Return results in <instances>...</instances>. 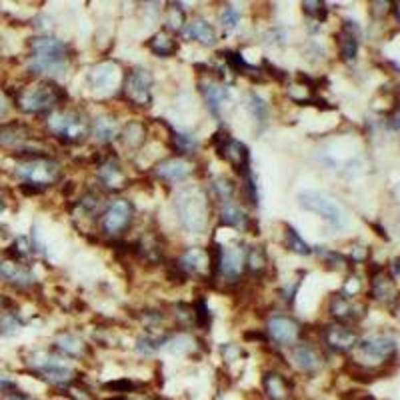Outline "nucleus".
<instances>
[{
    "label": "nucleus",
    "instance_id": "obj_1",
    "mask_svg": "<svg viewBox=\"0 0 400 400\" xmlns=\"http://www.w3.org/2000/svg\"><path fill=\"white\" fill-rule=\"evenodd\" d=\"M71 64V46L48 34L30 38V57L27 66L30 75L62 76Z\"/></svg>",
    "mask_w": 400,
    "mask_h": 400
},
{
    "label": "nucleus",
    "instance_id": "obj_2",
    "mask_svg": "<svg viewBox=\"0 0 400 400\" xmlns=\"http://www.w3.org/2000/svg\"><path fill=\"white\" fill-rule=\"evenodd\" d=\"M64 101H66V92L54 80H48V78L22 87L15 96L16 108L27 114H50Z\"/></svg>",
    "mask_w": 400,
    "mask_h": 400
},
{
    "label": "nucleus",
    "instance_id": "obj_3",
    "mask_svg": "<svg viewBox=\"0 0 400 400\" xmlns=\"http://www.w3.org/2000/svg\"><path fill=\"white\" fill-rule=\"evenodd\" d=\"M175 208L182 224L191 232L200 235L207 230L208 221H210V205H208L207 193L202 188H196V186L182 188L175 198Z\"/></svg>",
    "mask_w": 400,
    "mask_h": 400
},
{
    "label": "nucleus",
    "instance_id": "obj_4",
    "mask_svg": "<svg viewBox=\"0 0 400 400\" xmlns=\"http://www.w3.org/2000/svg\"><path fill=\"white\" fill-rule=\"evenodd\" d=\"M46 128L68 145H80L89 138L92 120L82 110H54L46 119Z\"/></svg>",
    "mask_w": 400,
    "mask_h": 400
},
{
    "label": "nucleus",
    "instance_id": "obj_5",
    "mask_svg": "<svg viewBox=\"0 0 400 400\" xmlns=\"http://www.w3.org/2000/svg\"><path fill=\"white\" fill-rule=\"evenodd\" d=\"M60 170L59 161L48 156H29L15 166V175L22 180V184H34L40 188L54 184L60 178Z\"/></svg>",
    "mask_w": 400,
    "mask_h": 400
},
{
    "label": "nucleus",
    "instance_id": "obj_6",
    "mask_svg": "<svg viewBox=\"0 0 400 400\" xmlns=\"http://www.w3.org/2000/svg\"><path fill=\"white\" fill-rule=\"evenodd\" d=\"M29 362L32 364L34 372L43 380L50 383V385L66 388V386H71L76 380L75 371L71 366H66L59 356L50 355V353H40L38 350V353H34V355L30 356Z\"/></svg>",
    "mask_w": 400,
    "mask_h": 400
},
{
    "label": "nucleus",
    "instance_id": "obj_7",
    "mask_svg": "<svg viewBox=\"0 0 400 400\" xmlns=\"http://www.w3.org/2000/svg\"><path fill=\"white\" fill-rule=\"evenodd\" d=\"M214 149L216 154L230 164L240 178L251 175V150L246 149V145H242L240 140L228 136L223 131L214 134Z\"/></svg>",
    "mask_w": 400,
    "mask_h": 400
},
{
    "label": "nucleus",
    "instance_id": "obj_8",
    "mask_svg": "<svg viewBox=\"0 0 400 400\" xmlns=\"http://www.w3.org/2000/svg\"><path fill=\"white\" fill-rule=\"evenodd\" d=\"M297 200L300 208H304L309 212H316L318 216H323L326 223H330L334 228L344 226V212L336 205V200H332L328 194L320 193V191H302L297 196Z\"/></svg>",
    "mask_w": 400,
    "mask_h": 400
},
{
    "label": "nucleus",
    "instance_id": "obj_9",
    "mask_svg": "<svg viewBox=\"0 0 400 400\" xmlns=\"http://www.w3.org/2000/svg\"><path fill=\"white\" fill-rule=\"evenodd\" d=\"M154 76L147 68L136 66L122 76V96L134 106H149L152 103Z\"/></svg>",
    "mask_w": 400,
    "mask_h": 400
},
{
    "label": "nucleus",
    "instance_id": "obj_10",
    "mask_svg": "<svg viewBox=\"0 0 400 400\" xmlns=\"http://www.w3.org/2000/svg\"><path fill=\"white\" fill-rule=\"evenodd\" d=\"M134 221V205L126 198L112 200L103 212V230L108 237H119Z\"/></svg>",
    "mask_w": 400,
    "mask_h": 400
},
{
    "label": "nucleus",
    "instance_id": "obj_11",
    "mask_svg": "<svg viewBox=\"0 0 400 400\" xmlns=\"http://www.w3.org/2000/svg\"><path fill=\"white\" fill-rule=\"evenodd\" d=\"M300 323L288 314H274L267 320V334L279 346H295L300 339Z\"/></svg>",
    "mask_w": 400,
    "mask_h": 400
},
{
    "label": "nucleus",
    "instance_id": "obj_12",
    "mask_svg": "<svg viewBox=\"0 0 400 400\" xmlns=\"http://www.w3.org/2000/svg\"><path fill=\"white\" fill-rule=\"evenodd\" d=\"M198 90L207 103L208 110L216 117V119H223L224 108L230 104V92L224 87L221 80L216 78H205L198 82Z\"/></svg>",
    "mask_w": 400,
    "mask_h": 400
},
{
    "label": "nucleus",
    "instance_id": "obj_13",
    "mask_svg": "<svg viewBox=\"0 0 400 400\" xmlns=\"http://www.w3.org/2000/svg\"><path fill=\"white\" fill-rule=\"evenodd\" d=\"M152 175L166 182H184L194 175V163L188 158H164L152 166Z\"/></svg>",
    "mask_w": 400,
    "mask_h": 400
},
{
    "label": "nucleus",
    "instance_id": "obj_14",
    "mask_svg": "<svg viewBox=\"0 0 400 400\" xmlns=\"http://www.w3.org/2000/svg\"><path fill=\"white\" fill-rule=\"evenodd\" d=\"M326 346L334 353H348L358 344V334L348 325L342 323H332L325 328L323 332Z\"/></svg>",
    "mask_w": 400,
    "mask_h": 400
},
{
    "label": "nucleus",
    "instance_id": "obj_15",
    "mask_svg": "<svg viewBox=\"0 0 400 400\" xmlns=\"http://www.w3.org/2000/svg\"><path fill=\"white\" fill-rule=\"evenodd\" d=\"M0 279L15 288H20V290H27L36 282V276H34V272L29 265L10 260V258L0 260Z\"/></svg>",
    "mask_w": 400,
    "mask_h": 400
},
{
    "label": "nucleus",
    "instance_id": "obj_16",
    "mask_svg": "<svg viewBox=\"0 0 400 400\" xmlns=\"http://www.w3.org/2000/svg\"><path fill=\"white\" fill-rule=\"evenodd\" d=\"M120 71L119 66L112 60L101 62L96 66H92L89 71V84L98 92H110L117 89V84L120 82Z\"/></svg>",
    "mask_w": 400,
    "mask_h": 400
},
{
    "label": "nucleus",
    "instance_id": "obj_17",
    "mask_svg": "<svg viewBox=\"0 0 400 400\" xmlns=\"http://www.w3.org/2000/svg\"><path fill=\"white\" fill-rule=\"evenodd\" d=\"M98 180L106 191L117 193L120 188L126 186V175H124V166L120 164L117 156H108L101 166H98Z\"/></svg>",
    "mask_w": 400,
    "mask_h": 400
},
{
    "label": "nucleus",
    "instance_id": "obj_18",
    "mask_svg": "<svg viewBox=\"0 0 400 400\" xmlns=\"http://www.w3.org/2000/svg\"><path fill=\"white\" fill-rule=\"evenodd\" d=\"M358 348L362 355L369 356L372 360H386L397 353V342L385 334H374V336L358 342Z\"/></svg>",
    "mask_w": 400,
    "mask_h": 400
},
{
    "label": "nucleus",
    "instance_id": "obj_19",
    "mask_svg": "<svg viewBox=\"0 0 400 400\" xmlns=\"http://www.w3.org/2000/svg\"><path fill=\"white\" fill-rule=\"evenodd\" d=\"M292 360H295L298 371L306 372V374L318 372L323 369V364H325L320 353H318L312 344H309V342H298V344H295V348H292Z\"/></svg>",
    "mask_w": 400,
    "mask_h": 400
},
{
    "label": "nucleus",
    "instance_id": "obj_20",
    "mask_svg": "<svg viewBox=\"0 0 400 400\" xmlns=\"http://www.w3.org/2000/svg\"><path fill=\"white\" fill-rule=\"evenodd\" d=\"M147 136H149V128L142 120H128L119 131L120 145L131 152L142 149V145L147 142Z\"/></svg>",
    "mask_w": 400,
    "mask_h": 400
},
{
    "label": "nucleus",
    "instance_id": "obj_21",
    "mask_svg": "<svg viewBox=\"0 0 400 400\" xmlns=\"http://www.w3.org/2000/svg\"><path fill=\"white\" fill-rule=\"evenodd\" d=\"M328 311L336 318V323H342V325L355 323V320L364 316V309L356 306L350 297H346V295H334L330 304H328Z\"/></svg>",
    "mask_w": 400,
    "mask_h": 400
},
{
    "label": "nucleus",
    "instance_id": "obj_22",
    "mask_svg": "<svg viewBox=\"0 0 400 400\" xmlns=\"http://www.w3.org/2000/svg\"><path fill=\"white\" fill-rule=\"evenodd\" d=\"M262 388H265V394L270 400H288L292 394V385L290 380L276 371L265 372L262 376Z\"/></svg>",
    "mask_w": 400,
    "mask_h": 400
},
{
    "label": "nucleus",
    "instance_id": "obj_23",
    "mask_svg": "<svg viewBox=\"0 0 400 400\" xmlns=\"http://www.w3.org/2000/svg\"><path fill=\"white\" fill-rule=\"evenodd\" d=\"M182 36L184 38H193L196 43H200L202 46H214L216 45V40H218V36H216V30L214 27L205 20V18H194L191 20L184 30H182Z\"/></svg>",
    "mask_w": 400,
    "mask_h": 400
},
{
    "label": "nucleus",
    "instance_id": "obj_24",
    "mask_svg": "<svg viewBox=\"0 0 400 400\" xmlns=\"http://www.w3.org/2000/svg\"><path fill=\"white\" fill-rule=\"evenodd\" d=\"M150 52L158 59H170L178 52V43L177 38L172 36V32L168 30H158L150 36L149 40Z\"/></svg>",
    "mask_w": 400,
    "mask_h": 400
},
{
    "label": "nucleus",
    "instance_id": "obj_25",
    "mask_svg": "<svg viewBox=\"0 0 400 400\" xmlns=\"http://www.w3.org/2000/svg\"><path fill=\"white\" fill-rule=\"evenodd\" d=\"M178 267L182 268L186 274H198V272L210 268V254L205 249H188L180 256Z\"/></svg>",
    "mask_w": 400,
    "mask_h": 400
},
{
    "label": "nucleus",
    "instance_id": "obj_26",
    "mask_svg": "<svg viewBox=\"0 0 400 400\" xmlns=\"http://www.w3.org/2000/svg\"><path fill=\"white\" fill-rule=\"evenodd\" d=\"M339 38V50H341V57L344 60H355L356 52H358V29L355 27V22H344L341 34L336 36Z\"/></svg>",
    "mask_w": 400,
    "mask_h": 400
},
{
    "label": "nucleus",
    "instance_id": "obj_27",
    "mask_svg": "<svg viewBox=\"0 0 400 400\" xmlns=\"http://www.w3.org/2000/svg\"><path fill=\"white\" fill-rule=\"evenodd\" d=\"M54 346L62 355L71 356V358H84L87 356V344L73 332H59L54 336Z\"/></svg>",
    "mask_w": 400,
    "mask_h": 400
},
{
    "label": "nucleus",
    "instance_id": "obj_28",
    "mask_svg": "<svg viewBox=\"0 0 400 400\" xmlns=\"http://www.w3.org/2000/svg\"><path fill=\"white\" fill-rule=\"evenodd\" d=\"M221 224L232 228V230H238V232H246V230L251 228V216H246V212L240 210L237 205L228 202V205H224L223 207Z\"/></svg>",
    "mask_w": 400,
    "mask_h": 400
},
{
    "label": "nucleus",
    "instance_id": "obj_29",
    "mask_svg": "<svg viewBox=\"0 0 400 400\" xmlns=\"http://www.w3.org/2000/svg\"><path fill=\"white\" fill-rule=\"evenodd\" d=\"M164 348L172 355H193L198 348V341L188 332H178V334H172L166 339Z\"/></svg>",
    "mask_w": 400,
    "mask_h": 400
},
{
    "label": "nucleus",
    "instance_id": "obj_30",
    "mask_svg": "<svg viewBox=\"0 0 400 400\" xmlns=\"http://www.w3.org/2000/svg\"><path fill=\"white\" fill-rule=\"evenodd\" d=\"M22 326H24V320L16 311L0 312V336L2 339H15L16 334H20Z\"/></svg>",
    "mask_w": 400,
    "mask_h": 400
},
{
    "label": "nucleus",
    "instance_id": "obj_31",
    "mask_svg": "<svg viewBox=\"0 0 400 400\" xmlns=\"http://www.w3.org/2000/svg\"><path fill=\"white\" fill-rule=\"evenodd\" d=\"M92 133L94 136L101 140V142H110L117 133H119V126H117V120L112 119V117H98V119L92 120Z\"/></svg>",
    "mask_w": 400,
    "mask_h": 400
},
{
    "label": "nucleus",
    "instance_id": "obj_32",
    "mask_svg": "<svg viewBox=\"0 0 400 400\" xmlns=\"http://www.w3.org/2000/svg\"><path fill=\"white\" fill-rule=\"evenodd\" d=\"M246 268L254 276L267 272L268 256L262 246H246Z\"/></svg>",
    "mask_w": 400,
    "mask_h": 400
},
{
    "label": "nucleus",
    "instance_id": "obj_33",
    "mask_svg": "<svg viewBox=\"0 0 400 400\" xmlns=\"http://www.w3.org/2000/svg\"><path fill=\"white\" fill-rule=\"evenodd\" d=\"M246 110L251 112V117L260 126H265L268 122V104L262 96H258L256 92H249L246 94Z\"/></svg>",
    "mask_w": 400,
    "mask_h": 400
},
{
    "label": "nucleus",
    "instance_id": "obj_34",
    "mask_svg": "<svg viewBox=\"0 0 400 400\" xmlns=\"http://www.w3.org/2000/svg\"><path fill=\"white\" fill-rule=\"evenodd\" d=\"M168 133H170V145L178 154H193L194 150L198 149V142L194 140V136H191V134L178 133L170 126H168Z\"/></svg>",
    "mask_w": 400,
    "mask_h": 400
},
{
    "label": "nucleus",
    "instance_id": "obj_35",
    "mask_svg": "<svg viewBox=\"0 0 400 400\" xmlns=\"http://www.w3.org/2000/svg\"><path fill=\"white\" fill-rule=\"evenodd\" d=\"M397 295V290H394V284L392 281L388 279V276H374L372 279L371 284V297L376 298V300H392Z\"/></svg>",
    "mask_w": 400,
    "mask_h": 400
},
{
    "label": "nucleus",
    "instance_id": "obj_36",
    "mask_svg": "<svg viewBox=\"0 0 400 400\" xmlns=\"http://www.w3.org/2000/svg\"><path fill=\"white\" fill-rule=\"evenodd\" d=\"M284 246L288 249L290 252H297V254H302V256H306V254H311V246L304 242V238L298 235L297 230L290 226V224H286L284 226Z\"/></svg>",
    "mask_w": 400,
    "mask_h": 400
},
{
    "label": "nucleus",
    "instance_id": "obj_37",
    "mask_svg": "<svg viewBox=\"0 0 400 400\" xmlns=\"http://www.w3.org/2000/svg\"><path fill=\"white\" fill-rule=\"evenodd\" d=\"M193 311H194V323H196V326H200V328L208 330V328H210V323H212V314H210L208 300L205 295H200V297L194 300Z\"/></svg>",
    "mask_w": 400,
    "mask_h": 400
},
{
    "label": "nucleus",
    "instance_id": "obj_38",
    "mask_svg": "<svg viewBox=\"0 0 400 400\" xmlns=\"http://www.w3.org/2000/svg\"><path fill=\"white\" fill-rule=\"evenodd\" d=\"M168 336H152V334H145V336H140L138 341H136V350L140 353V355H154L156 350H161L164 348V342H166Z\"/></svg>",
    "mask_w": 400,
    "mask_h": 400
},
{
    "label": "nucleus",
    "instance_id": "obj_39",
    "mask_svg": "<svg viewBox=\"0 0 400 400\" xmlns=\"http://www.w3.org/2000/svg\"><path fill=\"white\" fill-rule=\"evenodd\" d=\"M30 254H32V244H30V240L27 237H16L15 242L10 244V249H8V258L10 260H18V262H22V260H27Z\"/></svg>",
    "mask_w": 400,
    "mask_h": 400
},
{
    "label": "nucleus",
    "instance_id": "obj_40",
    "mask_svg": "<svg viewBox=\"0 0 400 400\" xmlns=\"http://www.w3.org/2000/svg\"><path fill=\"white\" fill-rule=\"evenodd\" d=\"M240 18H242V13L235 4H226L223 10H221V15H218V20H221V24L226 30L237 29L238 24H240Z\"/></svg>",
    "mask_w": 400,
    "mask_h": 400
},
{
    "label": "nucleus",
    "instance_id": "obj_41",
    "mask_svg": "<svg viewBox=\"0 0 400 400\" xmlns=\"http://www.w3.org/2000/svg\"><path fill=\"white\" fill-rule=\"evenodd\" d=\"M168 29L170 32H182L186 27V10L180 8V4H170L168 8Z\"/></svg>",
    "mask_w": 400,
    "mask_h": 400
},
{
    "label": "nucleus",
    "instance_id": "obj_42",
    "mask_svg": "<svg viewBox=\"0 0 400 400\" xmlns=\"http://www.w3.org/2000/svg\"><path fill=\"white\" fill-rule=\"evenodd\" d=\"M214 191L218 194V198L223 200V205H228L232 200V196H235V182L224 177L216 178L214 180Z\"/></svg>",
    "mask_w": 400,
    "mask_h": 400
},
{
    "label": "nucleus",
    "instance_id": "obj_43",
    "mask_svg": "<svg viewBox=\"0 0 400 400\" xmlns=\"http://www.w3.org/2000/svg\"><path fill=\"white\" fill-rule=\"evenodd\" d=\"M103 388L104 390H108V392H112L114 397H122V394H126V392H133L136 385H134L133 380H128V378H117V380L104 383Z\"/></svg>",
    "mask_w": 400,
    "mask_h": 400
},
{
    "label": "nucleus",
    "instance_id": "obj_44",
    "mask_svg": "<svg viewBox=\"0 0 400 400\" xmlns=\"http://www.w3.org/2000/svg\"><path fill=\"white\" fill-rule=\"evenodd\" d=\"M78 207L82 208L87 214H96L98 208L103 207V198L96 193H87L80 200H78Z\"/></svg>",
    "mask_w": 400,
    "mask_h": 400
},
{
    "label": "nucleus",
    "instance_id": "obj_45",
    "mask_svg": "<svg viewBox=\"0 0 400 400\" xmlns=\"http://www.w3.org/2000/svg\"><path fill=\"white\" fill-rule=\"evenodd\" d=\"M302 10H304V15L312 16L314 20H320V22L328 15V8L325 6V2H302Z\"/></svg>",
    "mask_w": 400,
    "mask_h": 400
},
{
    "label": "nucleus",
    "instance_id": "obj_46",
    "mask_svg": "<svg viewBox=\"0 0 400 400\" xmlns=\"http://www.w3.org/2000/svg\"><path fill=\"white\" fill-rule=\"evenodd\" d=\"M177 318L180 326H194V311L193 306L184 304V302H178L177 304Z\"/></svg>",
    "mask_w": 400,
    "mask_h": 400
},
{
    "label": "nucleus",
    "instance_id": "obj_47",
    "mask_svg": "<svg viewBox=\"0 0 400 400\" xmlns=\"http://www.w3.org/2000/svg\"><path fill=\"white\" fill-rule=\"evenodd\" d=\"M221 355H223V360L226 364H232V362H237L238 358L242 356V348L238 346V344H223L221 346Z\"/></svg>",
    "mask_w": 400,
    "mask_h": 400
},
{
    "label": "nucleus",
    "instance_id": "obj_48",
    "mask_svg": "<svg viewBox=\"0 0 400 400\" xmlns=\"http://www.w3.org/2000/svg\"><path fill=\"white\" fill-rule=\"evenodd\" d=\"M138 318H140V323L147 326L149 330L156 328V326L163 323V314L158 311H142L138 314Z\"/></svg>",
    "mask_w": 400,
    "mask_h": 400
},
{
    "label": "nucleus",
    "instance_id": "obj_49",
    "mask_svg": "<svg viewBox=\"0 0 400 400\" xmlns=\"http://www.w3.org/2000/svg\"><path fill=\"white\" fill-rule=\"evenodd\" d=\"M0 392L6 394V397H10V394L18 392V385H16L15 378H10V376H2V374H0Z\"/></svg>",
    "mask_w": 400,
    "mask_h": 400
},
{
    "label": "nucleus",
    "instance_id": "obj_50",
    "mask_svg": "<svg viewBox=\"0 0 400 400\" xmlns=\"http://www.w3.org/2000/svg\"><path fill=\"white\" fill-rule=\"evenodd\" d=\"M8 110H10V101L4 92H0V119H4Z\"/></svg>",
    "mask_w": 400,
    "mask_h": 400
},
{
    "label": "nucleus",
    "instance_id": "obj_51",
    "mask_svg": "<svg viewBox=\"0 0 400 400\" xmlns=\"http://www.w3.org/2000/svg\"><path fill=\"white\" fill-rule=\"evenodd\" d=\"M6 400H34L32 397H29V394H24V392H15V394H10V397H6Z\"/></svg>",
    "mask_w": 400,
    "mask_h": 400
},
{
    "label": "nucleus",
    "instance_id": "obj_52",
    "mask_svg": "<svg viewBox=\"0 0 400 400\" xmlns=\"http://www.w3.org/2000/svg\"><path fill=\"white\" fill-rule=\"evenodd\" d=\"M392 272H394V276H397V279H400V258L392 260Z\"/></svg>",
    "mask_w": 400,
    "mask_h": 400
},
{
    "label": "nucleus",
    "instance_id": "obj_53",
    "mask_svg": "<svg viewBox=\"0 0 400 400\" xmlns=\"http://www.w3.org/2000/svg\"><path fill=\"white\" fill-rule=\"evenodd\" d=\"M392 124H394V128H399L400 131V112L394 117V122H392Z\"/></svg>",
    "mask_w": 400,
    "mask_h": 400
},
{
    "label": "nucleus",
    "instance_id": "obj_54",
    "mask_svg": "<svg viewBox=\"0 0 400 400\" xmlns=\"http://www.w3.org/2000/svg\"><path fill=\"white\" fill-rule=\"evenodd\" d=\"M394 316H397V318L400 320V300H399V304L394 306Z\"/></svg>",
    "mask_w": 400,
    "mask_h": 400
},
{
    "label": "nucleus",
    "instance_id": "obj_55",
    "mask_svg": "<svg viewBox=\"0 0 400 400\" xmlns=\"http://www.w3.org/2000/svg\"><path fill=\"white\" fill-rule=\"evenodd\" d=\"M4 208H6V205H4V198H2V196H0V214H2V212H4Z\"/></svg>",
    "mask_w": 400,
    "mask_h": 400
}]
</instances>
